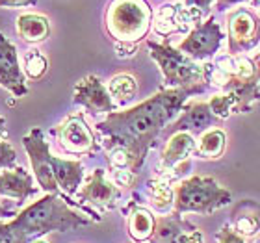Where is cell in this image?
I'll return each mask as SVG.
<instances>
[{
	"label": "cell",
	"mask_w": 260,
	"mask_h": 243,
	"mask_svg": "<svg viewBox=\"0 0 260 243\" xmlns=\"http://www.w3.org/2000/svg\"><path fill=\"white\" fill-rule=\"evenodd\" d=\"M203 89L205 86L162 87L132 108L112 112L97 123V132L103 137L104 147L108 151L119 149L125 152L130 171L136 175L164 130L180 115L188 98Z\"/></svg>",
	"instance_id": "6da1fadb"
},
{
	"label": "cell",
	"mask_w": 260,
	"mask_h": 243,
	"mask_svg": "<svg viewBox=\"0 0 260 243\" xmlns=\"http://www.w3.org/2000/svg\"><path fill=\"white\" fill-rule=\"evenodd\" d=\"M93 223L95 219L73 210L58 193H45L11 219V225L28 236L30 241L43 238L49 232H69L75 228L89 227Z\"/></svg>",
	"instance_id": "7a4b0ae2"
},
{
	"label": "cell",
	"mask_w": 260,
	"mask_h": 243,
	"mask_svg": "<svg viewBox=\"0 0 260 243\" xmlns=\"http://www.w3.org/2000/svg\"><path fill=\"white\" fill-rule=\"evenodd\" d=\"M152 8L147 0H110L104 11V28L117 50L134 54L138 43L147 38L152 26Z\"/></svg>",
	"instance_id": "3957f363"
},
{
	"label": "cell",
	"mask_w": 260,
	"mask_h": 243,
	"mask_svg": "<svg viewBox=\"0 0 260 243\" xmlns=\"http://www.w3.org/2000/svg\"><path fill=\"white\" fill-rule=\"evenodd\" d=\"M175 191V214H201L210 216L231 204L233 193L212 177H188L173 186Z\"/></svg>",
	"instance_id": "277c9868"
},
{
	"label": "cell",
	"mask_w": 260,
	"mask_h": 243,
	"mask_svg": "<svg viewBox=\"0 0 260 243\" xmlns=\"http://www.w3.org/2000/svg\"><path fill=\"white\" fill-rule=\"evenodd\" d=\"M145 45L164 76L162 87H195L208 84L205 63H199L184 52H180L177 47L169 43V39L164 41L149 39Z\"/></svg>",
	"instance_id": "5b68a950"
},
{
	"label": "cell",
	"mask_w": 260,
	"mask_h": 243,
	"mask_svg": "<svg viewBox=\"0 0 260 243\" xmlns=\"http://www.w3.org/2000/svg\"><path fill=\"white\" fill-rule=\"evenodd\" d=\"M260 45V17L251 8L238 6L227 15V54L242 56Z\"/></svg>",
	"instance_id": "8992f818"
},
{
	"label": "cell",
	"mask_w": 260,
	"mask_h": 243,
	"mask_svg": "<svg viewBox=\"0 0 260 243\" xmlns=\"http://www.w3.org/2000/svg\"><path fill=\"white\" fill-rule=\"evenodd\" d=\"M227 38L221 24L216 21V17L210 15L201 22H195L193 28L186 33V38L179 43L177 49L190 56L195 61H208L221 50L223 39Z\"/></svg>",
	"instance_id": "52a82bcc"
},
{
	"label": "cell",
	"mask_w": 260,
	"mask_h": 243,
	"mask_svg": "<svg viewBox=\"0 0 260 243\" xmlns=\"http://www.w3.org/2000/svg\"><path fill=\"white\" fill-rule=\"evenodd\" d=\"M52 134L56 135L60 149L67 154H75V156L95 154L101 149L91 126L86 123V117L82 112H75V114L67 115L52 130Z\"/></svg>",
	"instance_id": "ba28073f"
},
{
	"label": "cell",
	"mask_w": 260,
	"mask_h": 243,
	"mask_svg": "<svg viewBox=\"0 0 260 243\" xmlns=\"http://www.w3.org/2000/svg\"><path fill=\"white\" fill-rule=\"evenodd\" d=\"M22 145L28 154L30 165H32L34 177L38 180L39 188L45 193H60L58 182H56L54 171H52V163H50V145L45 140L43 130L39 126H34L24 137H22Z\"/></svg>",
	"instance_id": "9c48e42d"
},
{
	"label": "cell",
	"mask_w": 260,
	"mask_h": 243,
	"mask_svg": "<svg viewBox=\"0 0 260 243\" xmlns=\"http://www.w3.org/2000/svg\"><path fill=\"white\" fill-rule=\"evenodd\" d=\"M121 188L108 179L104 169H95L76 193V200L82 206H91L101 210H114L121 199Z\"/></svg>",
	"instance_id": "30bf717a"
},
{
	"label": "cell",
	"mask_w": 260,
	"mask_h": 243,
	"mask_svg": "<svg viewBox=\"0 0 260 243\" xmlns=\"http://www.w3.org/2000/svg\"><path fill=\"white\" fill-rule=\"evenodd\" d=\"M197 151V140L190 132H177L166 140L162 156H160V179L171 177V175L184 173V169H190V158Z\"/></svg>",
	"instance_id": "8fae6325"
},
{
	"label": "cell",
	"mask_w": 260,
	"mask_h": 243,
	"mask_svg": "<svg viewBox=\"0 0 260 243\" xmlns=\"http://www.w3.org/2000/svg\"><path fill=\"white\" fill-rule=\"evenodd\" d=\"M73 102L86 108L93 115H110L117 108L108 91V86H104V82L97 75L84 76L76 84L73 91Z\"/></svg>",
	"instance_id": "7c38bea8"
},
{
	"label": "cell",
	"mask_w": 260,
	"mask_h": 243,
	"mask_svg": "<svg viewBox=\"0 0 260 243\" xmlns=\"http://www.w3.org/2000/svg\"><path fill=\"white\" fill-rule=\"evenodd\" d=\"M0 86L13 97L21 98L28 93L26 75L21 67L15 45L0 32Z\"/></svg>",
	"instance_id": "4fadbf2b"
},
{
	"label": "cell",
	"mask_w": 260,
	"mask_h": 243,
	"mask_svg": "<svg viewBox=\"0 0 260 243\" xmlns=\"http://www.w3.org/2000/svg\"><path fill=\"white\" fill-rule=\"evenodd\" d=\"M217 117L212 114L208 100L206 102H188L182 108L180 115L173 123L169 124L168 128L164 130V135L168 140L171 134L177 132H190V134H203L206 130L214 126L217 123Z\"/></svg>",
	"instance_id": "5bb4252c"
},
{
	"label": "cell",
	"mask_w": 260,
	"mask_h": 243,
	"mask_svg": "<svg viewBox=\"0 0 260 243\" xmlns=\"http://www.w3.org/2000/svg\"><path fill=\"white\" fill-rule=\"evenodd\" d=\"M38 193V188L34 186V177L21 165L13 169L0 171V197L13 199L19 204H24L28 197Z\"/></svg>",
	"instance_id": "9a60e30c"
},
{
	"label": "cell",
	"mask_w": 260,
	"mask_h": 243,
	"mask_svg": "<svg viewBox=\"0 0 260 243\" xmlns=\"http://www.w3.org/2000/svg\"><path fill=\"white\" fill-rule=\"evenodd\" d=\"M50 163H52V171H54L56 182H58L61 193L67 197L78 193V189L82 188V182H84V177H86L80 160H65V158L52 156Z\"/></svg>",
	"instance_id": "2e32d148"
},
{
	"label": "cell",
	"mask_w": 260,
	"mask_h": 243,
	"mask_svg": "<svg viewBox=\"0 0 260 243\" xmlns=\"http://www.w3.org/2000/svg\"><path fill=\"white\" fill-rule=\"evenodd\" d=\"M231 225L244 238H251L260 230V204L251 199H242L234 206Z\"/></svg>",
	"instance_id": "e0dca14e"
},
{
	"label": "cell",
	"mask_w": 260,
	"mask_h": 243,
	"mask_svg": "<svg viewBox=\"0 0 260 243\" xmlns=\"http://www.w3.org/2000/svg\"><path fill=\"white\" fill-rule=\"evenodd\" d=\"M156 227V217L152 216L151 210H147L143 206L130 202L128 204V234L132 241L145 243L151 241L152 234Z\"/></svg>",
	"instance_id": "ac0fdd59"
},
{
	"label": "cell",
	"mask_w": 260,
	"mask_h": 243,
	"mask_svg": "<svg viewBox=\"0 0 260 243\" xmlns=\"http://www.w3.org/2000/svg\"><path fill=\"white\" fill-rule=\"evenodd\" d=\"M17 33L24 43H43L50 36V21L41 13H22L17 19Z\"/></svg>",
	"instance_id": "d6986e66"
},
{
	"label": "cell",
	"mask_w": 260,
	"mask_h": 243,
	"mask_svg": "<svg viewBox=\"0 0 260 243\" xmlns=\"http://www.w3.org/2000/svg\"><path fill=\"white\" fill-rule=\"evenodd\" d=\"M191 227L190 221L182 219V216L171 212L169 216L156 217V227L151 243H179L180 236Z\"/></svg>",
	"instance_id": "ffe728a7"
},
{
	"label": "cell",
	"mask_w": 260,
	"mask_h": 243,
	"mask_svg": "<svg viewBox=\"0 0 260 243\" xmlns=\"http://www.w3.org/2000/svg\"><path fill=\"white\" fill-rule=\"evenodd\" d=\"M227 147V134L225 130L212 126L199 135L197 140V151L195 154L203 160H219Z\"/></svg>",
	"instance_id": "44dd1931"
},
{
	"label": "cell",
	"mask_w": 260,
	"mask_h": 243,
	"mask_svg": "<svg viewBox=\"0 0 260 243\" xmlns=\"http://www.w3.org/2000/svg\"><path fill=\"white\" fill-rule=\"evenodd\" d=\"M147 193H149V202L156 212H160V214L173 212L175 191L166 179L158 177L154 180H149L147 182Z\"/></svg>",
	"instance_id": "7402d4cb"
},
{
	"label": "cell",
	"mask_w": 260,
	"mask_h": 243,
	"mask_svg": "<svg viewBox=\"0 0 260 243\" xmlns=\"http://www.w3.org/2000/svg\"><path fill=\"white\" fill-rule=\"evenodd\" d=\"M108 91L112 95V98H114L115 106H126L138 95V80L128 73L115 75L108 82Z\"/></svg>",
	"instance_id": "603a6c76"
},
{
	"label": "cell",
	"mask_w": 260,
	"mask_h": 243,
	"mask_svg": "<svg viewBox=\"0 0 260 243\" xmlns=\"http://www.w3.org/2000/svg\"><path fill=\"white\" fill-rule=\"evenodd\" d=\"M216 4V0H182L180 2V13L184 21L201 22L210 17L212 6Z\"/></svg>",
	"instance_id": "cb8c5ba5"
},
{
	"label": "cell",
	"mask_w": 260,
	"mask_h": 243,
	"mask_svg": "<svg viewBox=\"0 0 260 243\" xmlns=\"http://www.w3.org/2000/svg\"><path fill=\"white\" fill-rule=\"evenodd\" d=\"M208 106H210L212 114L216 115L217 119L223 121V119H229L236 112V98H234L233 93L219 91L208 98Z\"/></svg>",
	"instance_id": "d4e9b609"
},
{
	"label": "cell",
	"mask_w": 260,
	"mask_h": 243,
	"mask_svg": "<svg viewBox=\"0 0 260 243\" xmlns=\"http://www.w3.org/2000/svg\"><path fill=\"white\" fill-rule=\"evenodd\" d=\"M47 69H49V60H47V58H45L38 49L26 52L22 71H24V75H26L28 78H32V80H39V78H43L45 76Z\"/></svg>",
	"instance_id": "484cf974"
},
{
	"label": "cell",
	"mask_w": 260,
	"mask_h": 243,
	"mask_svg": "<svg viewBox=\"0 0 260 243\" xmlns=\"http://www.w3.org/2000/svg\"><path fill=\"white\" fill-rule=\"evenodd\" d=\"M0 243H30V239L17 230L11 221H0Z\"/></svg>",
	"instance_id": "4316f807"
},
{
	"label": "cell",
	"mask_w": 260,
	"mask_h": 243,
	"mask_svg": "<svg viewBox=\"0 0 260 243\" xmlns=\"http://www.w3.org/2000/svg\"><path fill=\"white\" fill-rule=\"evenodd\" d=\"M17 160V151L10 141L0 140V169H13Z\"/></svg>",
	"instance_id": "83f0119b"
},
{
	"label": "cell",
	"mask_w": 260,
	"mask_h": 243,
	"mask_svg": "<svg viewBox=\"0 0 260 243\" xmlns=\"http://www.w3.org/2000/svg\"><path fill=\"white\" fill-rule=\"evenodd\" d=\"M216 239H217V243H245V238L242 236V234H238L236 230H234L231 223L223 225L221 230L217 232Z\"/></svg>",
	"instance_id": "f1b7e54d"
},
{
	"label": "cell",
	"mask_w": 260,
	"mask_h": 243,
	"mask_svg": "<svg viewBox=\"0 0 260 243\" xmlns=\"http://www.w3.org/2000/svg\"><path fill=\"white\" fill-rule=\"evenodd\" d=\"M179 243H205V234L201 228H197L195 225H191L182 236H180Z\"/></svg>",
	"instance_id": "f546056e"
},
{
	"label": "cell",
	"mask_w": 260,
	"mask_h": 243,
	"mask_svg": "<svg viewBox=\"0 0 260 243\" xmlns=\"http://www.w3.org/2000/svg\"><path fill=\"white\" fill-rule=\"evenodd\" d=\"M245 2H249V0H216V10L217 11L234 10L238 6H244Z\"/></svg>",
	"instance_id": "4dcf8cb0"
},
{
	"label": "cell",
	"mask_w": 260,
	"mask_h": 243,
	"mask_svg": "<svg viewBox=\"0 0 260 243\" xmlns=\"http://www.w3.org/2000/svg\"><path fill=\"white\" fill-rule=\"evenodd\" d=\"M36 4L38 0H0V8H26Z\"/></svg>",
	"instance_id": "1f68e13d"
},
{
	"label": "cell",
	"mask_w": 260,
	"mask_h": 243,
	"mask_svg": "<svg viewBox=\"0 0 260 243\" xmlns=\"http://www.w3.org/2000/svg\"><path fill=\"white\" fill-rule=\"evenodd\" d=\"M15 216H17V212L8 210V208H4V206L0 204V221H11Z\"/></svg>",
	"instance_id": "d6a6232c"
},
{
	"label": "cell",
	"mask_w": 260,
	"mask_h": 243,
	"mask_svg": "<svg viewBox=\"0 0 260 243\" xmlns=\"http://www.w3.org/2000/svg\"><path fill=\"white\" fill-rule=\"evenodd\" d=\"M251 8H255V10H260V0H249Z\"/></svg>",
	"instance_id": "836d02e7"
},
{
	"label": "cell",
	"mask_w": 260,
	"mask_h": 243,
	"mask_svg": "<svg viewBox=\"0 0 260 243\" xmlns=\"http://www.w3.org/2000/svg\"><path fill=\"white\" fill-rule=\"evenodd\" d=\"M30 243H49L47 239H43V238H36V239H32Z\"/></svg>",
	"instance_id": "e575fe53"
},
{
	"label": "cell",
	"mask_w": 260,
	"mask_h": 243,
	"mask_svg": "<svg viewBox=\"0 0 260 243\" xmlns=\"http://www.w3.org/2000/svg\"><path fill=\"white\" fill-rule=\"evenodd\" d=\"M4 124H6V119L0 115V132H2V128H4Z\"/></svg>",
	"instance_id": "d590c367"
},
{
	"label": "cell",
	"mask_w": 260,
	"mask_h": 243,
	"mask_svg": "<svg viewBox=\"0 0 260 243\" xmlns=\"http://www.w3.org/2000/svg\"><path fill=\"white\" fill-rule=\"evenodd\" d=\"M256 56H258V60H260V54H256Z\"/></svg>",
	"instance_id": "8d00e7d4"
}]
</instances>
